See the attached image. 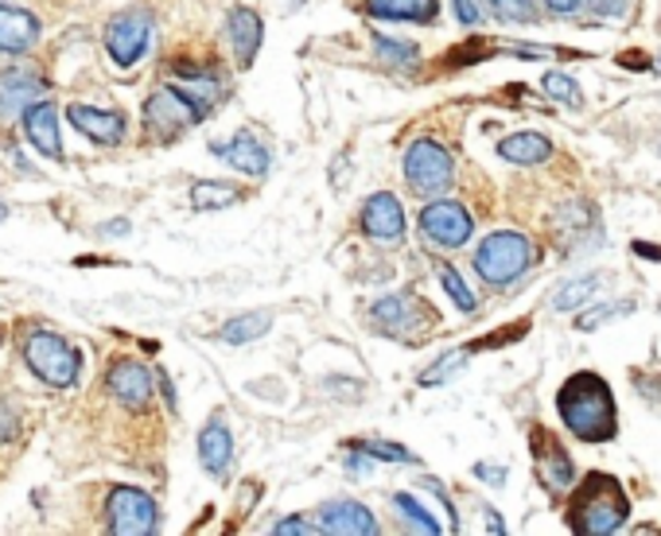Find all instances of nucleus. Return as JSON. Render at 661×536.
<instances>
[{
    "label": "nucleus",
    "mask_w": 661,
    "mask_h": 536,
    "mask_svg": "<svg viewBox=\"0 0 661 536\" xmlns=\"http://www.w3.org/2000/svg\"><path fill=\"white\" fill-rule=\"evenodd\" d=\"M560 420L584 444H607L619 435V408L599 373H572L557 393Z\"/></svg>",
    "instance_id": "1"
},
{
    "label": "nucleus",
    "mask_w": 661,
    "mask_h": 536,
    "mask_svg": "<svg viewBox=\"0 0 661 536\" xmlns=\"http://www.w3.org/2000/svg\"><path fill=\"white\" fill-rule=\"evenodd\" d=\"M569 528L576 536H611L631 521V501H626L623 482L615 474H587L569 498L564 513Z\"/></svg>",
    "instance_id": "2"
},
{
    "label": "nucleus",
    "mask_w": 661,
    "mask_h": 536,
    "mask_svg": "<svg viewBox=\"0 0 661 536\" xmlns=\"http://www.w3.org/2000/svg\"><path fill=\"white\" fill-rule=\"evenodd\" d=\"M533 260H537V245H533L525 233L503 230V233H491L475 250V272L486 284L506 288L513 284V280H522L533 268Z\"/></svg>",
    "instance_id": "3"
},
{
    "label": "nucleus",
    "mask_w": 661,
    "mask_h": 536,
    "mask_svg": "<svg viewBox=\"0 0 661 536\" xmlns=\"http://www.w3.org/2000/svg\"><path fill=\"white\" fill-rule=\"evenodd\" d=\"M24 361L51 388H71L78 381V370H82V354L55 331H31L24 339Z\"/></svg>",
    "instance_id": "4"
},
{
    "label": "nucleus",
    "mask_w": 661,
    "mask_h": 536,
    "mask_svg": "<svg viewBox=\"0 0 661 536\" xmlns=\"http://www.w3.org/2000/svg\"><path fill=\"white\" fill-rule=\"evenodd\" d=\"M405 179L417 194H444L456 183L452 152L436 140H412L409 152H405Z\"/></svg>",
    "instance_id": "5"
},
{
    "label": "nucleus",
    "mask_w": 661,
    "mask_h": 536,
    "mask_svg": "<svg viewBox=\"0 0 661 536\" xmlns=\"http://www.w3.org/2000/svg\"><path fill=\"white\" fill-rule=\"evenodd\" d=\"M105 525L117 536H149L160 528V509L137 486H117L105 501Z\"/></svg>",
    "instance_id": "6"
},
{
    "label": "nucleus",
    "mask_w": 661,
    "mask_h": 536,
    "mask_svg": "<svg viewBox=\"0 0 661 536\" xmlns=\"http://www.w3.org/2000/svg\"><path fill=\"white\" fill-rule=\"evenodd\" d=\"M471 230H475V218L452 199H432L420 210V238L436 245V250H459V245L471 241Z\"/></svg>",
    "instance_id": "7"
},
{
    "label": "nucleus",
    "mask_w": 661,
    "mask_h": 536,
    "mask_svg": "<svg viewBox=\"0 0 661 536\" xmlns=\"http://www.w3.org/2000/svg\"><path fill=\"white\" fill-rule=\"evenodd\" d=\"M149 39H152V16L132 9L110 20V28H105V51H110V59L117 66H132L149 51Z\"/></svg>",
    "instance_id": "8"
},
{
    "label": "nucleus",
    "mask_w": 661,
    "mask_h": 536,
    "mask_svg": "<svg viewBox=\"0 0 661 536\" xmlns=\"http://www.w3.org/2000/svg\"><path fill=\"white\" fill-rule=\"evenodd\" d=\"M195 120H203V113L187 102L176 86L152 93L149 102H144V129H149L152 137H160V140L179 137V132H183L187 125H195Z\"/></svg>",
    "instance_id": "9"
},
{
    "label": "nucleus",
    "mask_w": 661,
    "mask_h": 536,
    "mask_svg": "<svg viewBox=\"0 0 661 536\" xmlns=\"http://www.w3.org/2000/svg\"><path fill=\"white\" fill-rule=\"evenodd\" d=\"M363 233L378 245H397L405 241V210H401L397 194L378 191L363 206Z\"/></svg>",
    "instance_id": "10"
},
{
    "label": "nucleus",
    "mask_w": 661,
    "mask_h": 536,
    "mask_svg": "<svg viewBox=\"0 0 661 536\" xmlns=\"http://www.w3.org/2000/svg\"><path fill=\"white\" fill-rule=\"evenodd\" d=\"M530 444H533V459H537V478L545 482V490H552V494L569 490L576 471H572L569 451L557 444V435H549L545 427H533Z\"/></svg>",
    "instance_id": "11"
},
{
    "label": "nucleus",
    "mask_w": 661,
    "mask_h": 536,
    "mask_svg": "<svg viewBox=\"0 0 661 536\" xmlns=\"http://www.w3.org/2000/svg\"><path fill=\"white\" fill-rule=\"evenodd\" d=\"M105 385H110V393L122 400L129 412H144L149 400H152V373H149L144 361H132V358L113 361Z\"/></svg>",
    "instance_id": "12"
},
{
    "label": "nucleus",
    "mask_w": 661,
    "mask_h": 536,
    "mask_svg": "<svg viewBox=\"0 0 661 536\" xmlns=\"http://www.w3.org/2000/svg\"><path fill=\"white\" fill-rule=\"evenodd\" d=\"M319 528L331 536H378V521L363 501L339 498L319 506Z\"/></svg>",
    "instance_id": "13"
},
{
    "label": "nucleus",
    "mask_w": 661,
    "mask_h": 536,
    "mask_svg": "<svg viewBox=\"0 0 661 536\" xmlns=\"http://www.w3.org/2000/svg\"><path fill=\"white\" fill-rule=\"evenodd\" d=\"M71 125H75L82 137H90L93 144H102V149H113V144H122L125 140V117L117 110H93V105H71L66 110Z\"/></svg>",
    "instance_id": "14"
},
{
    "label": "nucleus",
    "mask_w": 661,
    "mask_h": 536,
    "mask_svg": "<svg viewBox=\"0 0 661 536\" xmlns=\"http://www.w3.org/2000/svg\"><path fill=\"white\" fill-rule=\"evenodd\" d=\"M24 132H28L31 149L47 159H63V140H59V113L51 102H36L24 110Z\"/></svg>",
    "instance_id": "15"
},
{
    "label": "nucleus",
    "mask_w": 661,
    "mask_h": 536,
    "mask_svg": "<svg viewBox=\"0 0 661 536\" xmlns=\"http://www.w3.org/2000/svg\"><path fill=\"white\" fill-rule=\"evenodd\" d=\"M226 36H230V47H233V59H238V66H253V59H257V51H262V16L253 9H230V16H226Z\"/></svg>",
    "instance_id": "16"
},
{
    "label": "nucleus",
    "mask_w": 661,
    "mask_h": 536,
    "mask_svg": "<svg viewBox=\"0 0 661 536\" xmlns=\"http://www.w3.org/2000/svg\"><path fill=\"white\" fill-rule=\"evenodd\" d=\"M211 152H215L218 159H226L230 167H238V171H245V176H265L269 171V149H265L262 140H253L250 132H238L233 140H218V144H211Z\"/></svg>",
    "instance_id": "17"
},
{
    "label": "nucleus",
    "mask_w": 661,
    "mask_h": 536,
    "mask_svg": "<svg viewBox=\"0 0 661 536\" xmlns=\"http://www.w3.org/2000/svg\"><path fill=\"white\" fill-rule=\"evenodd\" d=\"M199 459H203V471L215 474V478H226L233 459V435L226 427L223 417H215L211 424L199 432Z\"/></svg>",
    "instance_id": "18"
},
{
    "label": "nucleus",
    "mask_w": 661,
    "mask_h": 536,
    "mask_svg": "<svg viewBox=\"0 0 661 536\" xmlns=\"http://www.w3.org/2000/svg\"><path fill=\"white\" fill-rule=\"evenodd\" d=\"M43 78L31 71H4L0 75V113H24L28 105H36L43 98Z\"/></svg>",
    "instance_id": "19"
},
{
    "label": "nucleus",
    "mask_w": 661,
    "mask_h": 536,
    "mask_svg": "<svg viewBox=\"0 0 661 536\" xmlns=\"http://www.w3.org/2000/svg\"><path fill=\"white\" fill-rule=\"evenodd\" d=\"M39 39V20L24 9L0 4V55H20Z\"/></svg>",
    "instance_id": "20"
},
{
    "label": "nucleus",
    "mask_w": 661,
    "mask_h": 536,
    "mask_svg": "<svg viewBox=\"0 0 661 536\" xmlns=\"http://www.w3.org/2000/svg\"><path fill=\"white\" fill-rule=\"evenodd\" d=\"M366 12L378 20H409V24H432L440 16V0H366Z\"/></svg>",
    "instance_id": "21"
},
{
    "label": "nucleus",
    "mask_w": 661,
    "mask_h": 536,
    "mask_svg": "<svg viewBox=\"0 0 661 536\" xmlns=\"http://www.w3.org/2000/svg\"><path fill=\"white\" fill-rule=\"evenodd\" d=\"M498 156L522 167L545 164V159L552 156V140L541 137V132H513V137H506L503 144H498Z\"/></svg>",
    "instance_id": "22"
},
{
    "label": "nucleus",
    "mask_w": 661,
    "mask_h": 536,
    "mask_svg": "<svg viewBox=\"0 0 661 536\" xmlns=\"http://www.w3.org/2000/svg\"><path fill=\"white\" fill-rule=\"evenodd\" d=\"M179 71H183V78L176 82V90L183 93L199 113H206L226 93V86L218 82L215 75H206V71H195V66H179Z\"/></svg>",
    "instance_id": "23"
},
{
    "label": "nucleus",
    "mask_w": 661,
    "mask_h": 536,
    "mask_svg": "<svg viewBox=\"0 0 661 536\" xmlns=\"http://www.w3.org/2000/svg\"><path fill=\"white\" fill-rule=\"evenodd\" d=\"M603 288V280L596 277V272H584V277H572L564 280V284L552 292V311H580L584 304H592L596 299V292Z\"/></svg>",
    "instance_id": "24"
},
{
    "label": "nucleus",
    "mask_w": 661,
    "mask_h": 536,
    "mask_svg": "<svg viewBox=\"0 0 661 536\" xmlns=\"http://www.w3.org/2000/svg\"><path fill=\"white\" fill-rule=\"evenodd\" d=\"M269 327H272V315H269V311L238 315V319L223 323V343H230V346L253 343V339H262V334H269Z\"/></svg>",
    "instance_id": "25"
},
{
    "label": "nucleus",
    "mask_w": 661,
    "mask_h": 536,
    "mask_svg": "<svg viewBox=\"0 0 661 536\" xmlns=\"http://www.w3.org/2000/svg\"><path fill=\"white\" fill-rule=\"evenodd\" d=\"M242 199V191L230 183H211V179H203V183L191 187V206L195 210H226V206H233Z\"/></svg>",
    "instance_id": "26"
},
{
    "label": "nucleus",
    "mask_w": 661,
    "mask_h": 536,
    "mask_svg": "<svg viewBox=\"0 0 661 536\" xmlns=\"http://www.w3.org/2000/svg\"><path fill=\"white\" fill-rule=\"evenodd\" d=\"M393 509H397L401 518H405V525L412 528V533H424V536H440V521H432L429 509H420V501L412 498V494H393Z\"/></svg>",
    "instance_id": "27"
},
{
    "label": "nucleus",
    "mask_w": 661,
    "mask_h": 536,
    "mask_svg": "<svg viewBox=\"0 0 661 536\" xmlns=\"http://www.w3.org/2000/svg\"><path fill=\"white\" fill-rule=\"evenodd\" d=\"M541 90L549 93L552 102L569 105V110H580V105H584V93H580L576 78H569L564 71H549V75L541 78Z\"/></svg>",
    "instance_id": "28"
},
{
    "label": "nucleus",
    "mask_w": 661,
    "mask_h": 536,
    "mask_svg": "<svg viewBox=\"0 0 661 536\" xmlns=\"http://www.w3.org/2000/svg\"><path fill=\"white\" fill-rule=\"evenodd\" d=\"M373 323L385 327V331H405L409 327V299L385 296L373 304Z\"/></svg>",
    "instance_id": "29"
},
{
    "label": "nucleus",
    "mask_w": 661,
    "mask_h": 536,
    "mask_svg": "<svg viewBox=\"0 0 661 536\" xmlns=\"http://www.w3.org/2000/svg\"><path fill=\"white\" fill-rule=\"evenodd\" d=\"M436 272H440V284H444V292L452 296V304H456L459 311H475V307H479L475 292H471V288L463 284V277H459L456 268H452V265H440Z\"/></svg>",
    "instance_id": "30"
},
{
    "label": "nucleus",
    "mask_w": 661,
    "mask_h": 536,
    "mask_svg": "<svg viewBox=\"0 0 661 536\" xmlns=\"http://www.w3.org/2000/svg\"><path fill=\"white\" fill-rule=\"evenodd\" d=\"M467 358H471V350H452V354H444V358H440V361H432L429 370L420 373V385H424V388H432V385H444V381L452 378V373H459V366H463Z\"/></svg>",
    "instance_id": "31"
},
{
    "label": "nucleus",
    "mask_w": 661,
    "mask_h": 536,
    "mask_svg": "<svg viewBox=\"0 0 661 536\" xmlns=\"http://www.w3.org/2000/svg\"><path fill=\"white\" fill-rule=\"evenodd\" d=\"M351 451H363L370 459H385V462H417V455L405 451L401 444H385V439H354Z\"/></svg>",
    "instance_id": "32"
},
{
    "label": "nucleus",
    "mask_w": 661,
    "mask_h": 536,
    "mask_svg": "<svg viewBox=\"0 0 661 536\" xmlns=\"http://www.w3.org/2000/svg\"><path fill=\"white\" fill-rule=\"evenodd\" d=\"M373 55L385 59V63H397V66H409L417 63V47L412 43H401V39H390V36H373Z\"/></svg>",
    "instance_id": "33"
},
{
    "label": "nucleus",
    "mask_w": 661,
    "mask_h": 536,
    "mask_svg": "<svg viewBox=\"0 0 661 536\" xmlns=\"http://www.w3.org/2000/svg\"><path fill=\"white\" fill-rule=\"evenodd\" d=\"M491 12L498 20H510V24H537V4L533 0H486Z\"/></svg>",
    "instance_id": "34"
},
{
    "label": "nucleus",
    "mask_w": 661,
    "mask_h": 536,
    "mask_svg": "<svg viewBox=\"0 0 661 536\" xmlns=\"http://www.w3.org/2000/svg\"><path fill=\"white\" fill-rule=\"evenodd\" d=\"M623 311H634V304H607V307H596V311H584L576 319V327L580 331H596V327H603L607 319H615V315Z\"/></svg>",
    "instance_id": "35"
},
{
    "label": "nucleus",
    "mask_w": 661,
    "mask_h": 536,
    "mask_svg": "<svg viewBox=\"0 0 661 536\" xmlns=\"http://www.w3.org/2000/svg\"><path fill=\"white\" fill-rule=\"evenodd\" d=\"M272 533H277V536H312V533H323V528L308 525L304 518H284V521H277V525H272Z\"/></svg>",
    "instance_id": "36"
},
{
    "label": "nucleus",
    "mask_w": 661,
    "mask_h": 536,
    "mask_svg": "<svg viewBox=\"0 0 661 536\" xmlns=\"http://www.w3.org/2000/svg\"><path fill=\"white\" fill-rule=\"evenodd\" d=\"M596 16H607V20H623L631 12V0H587Z\"/></svg>",
    "instance_id": "37"
},
{
    "label": "nucleus",
    "mask_w": 661,
    "mask_h": 536,
    "mask_svg": "<svg viewBox=\"0 0 661 536\" xmlns=\"http://www.w3.org/2000/svg\"><path fill=\"white\" fill-rule=\"evenodd\" d=\"M452 4H456L459 24H467V28H475V24H483V9H479V0H452Z\"/></svg>",
    "instance_id": "38"
},
{
    "label": "nucleus",
    "mask_w": 661,
    "mask_h": 536,
    "mask_svg": "<svg viewBox=\"0 0 661 536\" xmlns=\"http://www.w3.org/2000/svg\"><path fill=\"white\" fill-rule=\"evenodd\" d=\"M587 0H545V9L552 12V16H576V12H584Z\"/></svg>",
    "instance_id": "39"
},
{
    "label": "nucleus",
    "mask_w": 661,
    "mask_h": 536,
    "mask_svg": "<svg viewBox=\"0 0 661 536\" xmlns=\"http://www.w3.org/2000/svg\"><path fill=\"white\" fill-rule=\"evenodd\" d=\"M475 474H479V478H486V482H498V486L506 482V467H491V462H479Z\"/></svg>",
    "instance_id": "40"
},
{
    "label": "nucleus",
    "mask_w": 661,
    "mask_h": 536,
    "mask_svg": "<svg viewBox=\"0 0 661 536\" xmlns=\"http://www.w3.org/2000/svg\"><path fill=\"white\" fill-rule=\"evenodd\" d=\"M160 388H164V397H168V405L176 408V388H171V381L164 378V373H160Z\"/></svg>",
    "instance_id": "41"
},
{
    "label": "nucleus",
    "mask_w": 661,
    "mask_h": 536,
    "mask_svg": "<svg viewBox=\"0 0 661 536\" xmlns=\"http://www.w3.org/2000/svg\"><path fill=\"white\" fill-rule=\"evenodd\" d=\"M129 230V222H105L102 226V233H125Z\"/></svg>",
    "instance_id": "42"
},
{
    "label": "nucleus",
    "mask_w": 661,
    "mask_h": 536,
    "mask_svg": "<svg viewBox=\"0 0 661 536\" xmlns=\"http://www.w3.org/2000/svg\"><path fill=\"white\" fill-rule=\"evenodd\" d=\"M289 9H300V0H289Z\"/></svg>",
    "instance_id": "43"
},
{
    "label": "nucleus",
    "mask_w": 661,
    "mask_h": 536,
    "mask_svg": "<svg viewBox=\"0 0 661 536\" xmlns=\"http://www.w3.org/2000/svg\"><path fill=\"white\" fill-rule=\"evenodd\" d=\"M0 343H4V327H0Z\"/></svg>",
    "instance_id": "44"
},
{
    "label": "nucleus",
    "mask_w": 661,
    "mask_h": 536,
    "mask_svg": "<svg viewBox=\"0 0 661 536\" xmlns=\"http://www.w3.org/2000/svg\"><path fill=\"white\" fill-rule=\"evenodd\" d=\"M658 71H661V63H658Z\"/></svg>",
    "instance_id": "45"
},
{
    "label": "nucleus",
    "mask_w": 661,
    "mask_h": 536,
    "mask_svg": "<svg viewBox=\"0 0 661 536\" xmlns=\"http://www.w3.org/2000/svg\"><path fill=\"white\" fill-rule=\"evenodd\" d=\"M658 31H661V24H658Z\"/></svg>",
    "instance_id": "46"
}]
</instances>
